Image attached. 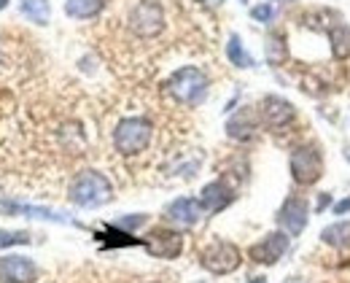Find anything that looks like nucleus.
Listing matches in <instances>:
<instances>
[{
    "instance_id": "f257e3e1",
    "label": "nucleus",
    "mask_w": 350,
    "mask_h": 283,
    "mask_svg": "<svg viewBox=\"0 0 350 283\" xmlns=\"http://www.w3.org/2000/svg\"><path fill=\"white\" fill-rule=\"evenodd\" d=\"M165 90H167V94L173 97L175 103H180V105H186V108H197V105H202L205 97H208L211 79H208V73H205L202 68H197V65H183V68H178L173 76L167 79Z\"/></svg>"
},
{
    "instance_id": "f03ea898",
    "label": "nucleus",
    "mask_w": 350,
    "mask_h": 283,
    "mask_svg": "<svg viewBox=\"0 0 350 283\" xmlns=\"http://www.w3.org/2000/svg\"><path fill=\"white\" fill-rule=\"evenodd\" d=\"M111 200H113V187L97 170L79 173L73 178V184H70V202L79 205V208H103Z\"/></svg>"
},
{
    "instance_id": "7ed1b4c3",
    "label": "nucleus",
    "mask_w": 350,
    "mask_h": 283,
    "mask_svg": "<svg viewBox=\"0 0 350 283\" xmlns=\"http://www.w3.org/2000/svg\"><path fill=\"white\" fill-rule=\"evenodd\" d=\"M151 138H154V124L146 116H127L113 130V148L122 157H135L148 148Z\"/></svg>"
},
{
    "instance_id": "20e7f679",
    "label": "nucleus",
    "mask_w": 350,
    "mask_h": 283,
    "mask_svg": "<svg viewBox=\"0 0 350 283\" xmlns=\"http://www.w3.org/2000/svg\"><path fill=\"white\" fill-rule=\"evenodd\" d=\"M288 167H291V178L299 187L318 184V178L323 176V154H321V146L318 143H302V146H297L291 151Z\"/></svg>"
},
{
    "instance_id": "39448f33",
    "label": "nucleus",
    "mask_w": 350,
    "mask_h": 283,
    "mask_svg": "<svg viewBox=\"0 0 350 283\" xmlns=\"http://www.w3.org/2000/svg\"><path fill=\"white\" fill-rule=\"evenodd\" d=\"M127 27L137 38H157L165 30V5L159 0L135 3L127 16Z\"/></svg>"
},
{
    "instance_id": "423d86ee",
    "label": "nucleus",
    "mask_w": 350,
    "mask_h": 283,
    "mask_svg": "<svg viewBox=\"0 0 350 283\" xmlns=\"http://www.w3.org/2000/svg\"><path fill=\"white\" fill-rule=\"evenodd\" d=\"M200 265L213 275H229L243 265V254L229 240H211L200 251Z\"/></svg>"
},
{
    "instance_id": "0eeeda50",
    "label": "nucleus",
    "mask_w": 350,
    "mask_h": 283,
    "mask_svg": "<svg viewBox=\"0 0 350 283\" xmlns=\"http://www.w3.org/2000/svg\"><path fill=\"white\" fill-rule=\"evenodd\" d=\"M288 245H291V235L283 232V230H278V232L264 235L259 243H254V245L248 248V256H251V262H256V265L272 267V265H278V262L286 256Z\"/></svg>"
},
{
    "instance_id": "6e6552de",
    "label": "nucleus",
    "mask_w": 350,
    "mask_h": 283,
    "mask_svg": "<svg viewBox=\"0 0 350 283\" xmlns=\"http://www.w3.org/2000/svg\"><path fill=\"white\" fill-rule=\"evenodd\" d=\"M259 119H262L269 130H283V127H288L297 119V108L286 97L267 94L262 103H259Z\"/></svg>"
},
{
    "instance_id": "1a4fd4ad",
    "label": "nucleus",
    "mask_w": 350,
    "mask_h": 283,
    "mask_svg": "<svg viewBox=\"0 0 350 283\" xmlns=\"http://www.w3.org/2000/svg\"><path fill=\"white\" fill-rule=\"evenodd\" d=\"M143 245L157 259H175L183 251V237H180V232H175V230L159 227V230H154V232H148V235L143 237Z\"/></svg>"
},
{
    "instance_id": "9d476101",
    "label": "nucleus",
    "mask_w": 350,
    "mask_h": 283,
    "mask_svg": "<svg viewBox=\"0 0 350 283\" xmlns=\"http://www.w3.org/2000/svg\"><path fill=\"white\" fill-rule=\"evenodd\" d=\"M310 221V205L305 197H288L278 211V224L288 235H302Z\"/></svg>"
},
{
    "instance_id": "9b49d317",
    "label": "nucleus",
    "mask_w": 350,
    "mask_h": 283,
    "mask_svg": "<svg viewBox=\"0 0 350 283\" xmlns=\"http://www.w3.org/2000/svg\"><path fill=\"white\" fill-rule=\"evenodd\" d=\"M202 213H205V208H202V202L194 200V197H178V200H173V202L165 208V219H167L173 227H180V230H189V227L200 224Z\"/></svg>"
},
{
    "instance_id": "f8f14e48",
    "label": "nucleus",
    "mask_w": 350,
    "mask_h": 283,
    "mask_svg": "<svg viewBox=\"0 0 350 283\" xmlns=\"http://www.w3.org/2000/svg\"><path fill=\"white\" fill-rule=\"evenodd\" d=\"M256 130H259V116L251 111V108H240L229 122H226V135L232 138V141H254V135H256Z\"/></svg>"
},
{
    "instance_id": "ddd939ff",
    "label": "nucleus",
    "mask_w": 350,
    "mask_h": 283,
    "mask_svg": "<svg viewBox=\"0 0 350 283\" xmlns=\"http://www.w3.org/2000/svg\"><path fill=\"white\" fill-rule=\"evenodd\" d=\"M232 200H234V189L229 187L226 181H221V178L205 184L202 191H200V202H202V208L208 213H219L226 205H232Z\"/></svg>"
},
{
    "instance_id": "4468645a",
    "label": "nucleus",
    "mask_w": 350,
    "mask_h": 283,
    "mask_svg": "<svg viewBox=\"0 0 350 283\" xmlns=\"http://www.w3.org/2000/svg\"><path fill=\"white\" fill-rule=\"evenodd\" d=\"M36 278V265L25 256H3L0 259V281L30 283Z\"/></svg>"
},
{
    "instance_id": "2eb2a0df",
    "label": "nucleus",
    "mask_w": 350,
    "mask_h": 283,
    "mask_svg": "<svg viewBox=\"0 0 350 283\" xmlns=\"http://www.w3.org/2000/svg\"><path fill=\"white\" fill-rule=\"evenodd\" d=\"M321 240L326 245H332V248H350V221L348 219H340V221L323 227Z\"/></svg>"
},
{
    "instance_id": "dca6fc26",
    "label": "nucleus",
    "mask_w": 350,
    "mask_h": 283,
    "mask_svg": "<svg viewBox=\"0 0 350 283\" xmlns=\"http://www.w3.org/2000/svg\"><path fill=\"white\" fill-rule=\"evenodd\" d=\"M226 57H229V62H232L234 68H256L254 54L243 46V41H240L237 33H232L229 41H226Z\"/></svg>"
},
{
    "instance_id": "f3484780",
    "label": "nucleus",
    "mask_w": 350,
    "mask_h": 283,
    "mask_svg": "<svg viewBox=\"0 0 350 283\" xmlns=\"http://www.w3.org/2000/svg\"><path fill=\"white\" fill-rule=\"evenodd\" d=\"M105 8V0H65V14L73 19H94Z\"/></svg>"
},
{
    "instance_id": "a211bd4d",
    "label": "nucleus",
    "mask_w": 350,
    "mask_h": 283,
    "mask_svg": "<svg viewBox=\"0 0 350 283\" xmlns=\"http://www.w3.org/2000/svg\"><path fill=\"white\" fill-rule=\"evenodd\" d=\"M19 8L36 25H46L49 16H51V3L49 0H19Z\"/></svg>"
},
{
    "instance_id": "6ab92c4d",
    "label": "nucleus",
    "mask_w": 350,
    "mask_h": 283,
    "mask_svg": "<svg viewBox=\"0 0 350 283\" xmlns=\"http://www.w3.org/2000/svg\"><path fill=\"white\" fill-rule=\"evenodd\" d=\"M286 57H288V46H286L283 33H272V36L267 38V62L278 68V65L286 62Z\"/></svg>"
},
{
    "instance_id": "aec40b11",
    "label": "nucleus",
    "mask_w": 350,
    "mask_h": 283,
    "mask_svg": "<svg viewBox=\"0 0 350 283\" xmlns=\"http://www.w3.org/2000/svg\"><path fill=\"white\" fill-rule=\"evenodd\" d=\"M329 38H332V44H334V54L337 57H348L350 54V27L348 25H337L332 33H329Z\"/></svg>"
},
{
    "instance_id": "412c9836",
    "label": "nucleus",
    "mask_w": 350,
    "mask_h": 283,
    "mask_svg": "<svg viewBox=\"0 0 350 283\" xmlns=\"http://www.w3.org/2000/svg\"><path fill=\"white\" fill-rule=\"evenodd\" d=\"M30 232H5L0 230V248H11V245H27Z\"/></svg>"
},
{
    "instance_id": "4be33fe9",
    "label": "nucleus",
    "mask_w": 350,
    "mask_h": 283,
    "mask_svg": "<svg viewBox=\"0 0 350 283\" xmlns=\"http://www.w3.org/2000/svg\"><path fill=\"white\" fill-rule=\"evenodd\" d=\"M251 16H254V22L269 25V22L275 19V5H272V3H259V5L251 8Z\"/></svg>"
},
{
    "instance_id": "5701e85b",
    "label": "nucleus",
    "mask_w": 350,
    "mask_h": 283,
    "mask_svg": "<svg viewBox=\"0 0 350 283\" xmlns=\"http://www.w3.org/2000/svg\"><path fill=\"white\" fill-rule=\"evenodd\" d=\"M148 221V216L146 213H132V216H124V219H119L116 221V227L119 230H124V232H130V230H137V227H143Z\"/></svg>"
},
{
    "instance_id": "b1692460",
    "label": "nucleus",
    "mask_w": 350,
    "mask_h": 283,
    "mask_svg": "<svg viewBox=\"0 0 350 283\" xmlns=\"http://www.w3.org/2000/svg\"><path fill=\"white\" fill-rule=\"evenodd\" d=\"M334 213H337V216H348L350 213V197H342L340 202H334Z\"/></svg>"
},
{
    "instance_id": "393cba45",
    "label": "nucleus",
    "mask_w": 350,
    "mask_h": 283,
    "mask_svg": "<svg viewBox=\"0 0 350 283\" xmlns=\"http://www.w3.org/2000/svg\"><path fill=\"white\" fill-rule=\"evenodd\" d=\"M329 200H332V197H329V194H326V191H323V194H321V197H318V202H315V208H318V211H323V208H326V205H329Z\"/></svg>"
},
{
    "instance_id": "a878e982",
    "label": "nucleus",
    "mask_w": 350,
    "mask_h": 283,
    "mask_svg": "<svg viewBox=\"0 0 350 283\" xmlns=\"http://www.w3.org/2000/svg\"><path fill=\"white\" fill-rule=\"evenodd\" d=\"M200 5H205V8H219L224 0H197Z\"/></svg>"
},
{
    "instance_id": "bb28decb",
    "label": "nucleus",
    "mask_w": 350,
    "mask_h": 283,
    "mask_svg": "<svg viewBox=\"0 0 350 283\" xmlns=\"http://www.w3.org/2000/svg\"><path fill=\"white\" fill-rule=\"evenodd\" d=\"M248 283H267V278H264V275H254Z\"/></svg>"
},
{
    "instance_id": "cd10ccee",
    "label": "nucleus",
    "mask_w": 350,
    "mask_h": 283,
    "mask_svg": "<svg viewBox=\"0 0 350 283\" xmlns=\"http://www.w3.org/2000/svg\"><path fill=\"white\" fill-rule=\"evenodd\" d=\"M283 283H310V281H305V278H286Z\"/></svg>"
},
{
    "instance_id": "c85d7f7f",
    "label": "nucleus",
    "mask_w": 350,
    "mask_h": 283,
    "mask_svg": "<svg viewBox=\"0 0 350 283\" xmlns=\"http://www.w3.org/2000/svg\"><path fill=\"white\" fill-rule=\"evenodd\" d=\"M3 8H8V0H0V11H3Z\"/></svg>"
},
{
    "instance_id": "c756f323",
    "label": "nucleus",
    "mask_w": 350,
    "mask_h": 283,
    "mask_svg": "<svg viewBox=\"0 0 350 283\" xmlns=\"http://www.w3.org/2000/svg\"><path fill=\"white\" fill-rule=\"evenodd\" d=\"M345 157H348V159H350V148H345Z\"/></svg>"
},
{
    "instance_id": "7c9ffc66",
    "label": "nucleus",
    "mask_w": 350,
    "mask_h": 283,
    "mask_svg": "<svg viewBox=\"0 0 350 283\" xmlns=\"http://www.w3.org/2000/svg\"><path fill=\"white\" fill-rule=\"evenodd\" d=\"M194 283H211V281H194Z\"/></svg>"
}]
</instances>
